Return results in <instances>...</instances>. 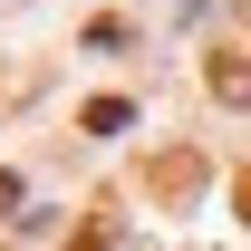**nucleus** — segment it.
I'll use <instances>...</instances> for the list:
<instances>
[{
  "label": "nucleus",
  "instance_id": "nucleus-3",
  "mask_svg": "<svg viewBox=\"0 0 251 251\" xmlns=\"http://www.w3.org/2000/svg\"><path fill=\"white\" fill-rule=\"evenodd\" d=\"M77 126H87V135H126V126H135V106H126V97H97Z\"/></svg>",
  "mask_w": 251,
  "mask_h": 251
},
{
  "label": "nucleus",
  "instance_id": "nucleus-2",
  "mask_svg": "<svg viewBox=\"0 0 251 251\" xmlns=\"http://www.w3.org/2000/svg\"><path fill=\"white\" fill-rule=\"evenodd\" d=\"M193 184H203V155H164L155 174H145V193H155V203H184Z\"/></svg>",
  "mask_w": 251,
  "mask_h": 251
},
{
  "label": "nucleus",
  "instance_id": "nucleus-5",
  "mask_svg": "<svg viewBox=\"0 0 251 251\" xmlns=\"http://www.w3.org/2000/svg\"><path fill=\"white\" fill-rule=\"evenodd\" d=\"M77 251H106V222H97V232H77Z\"/></svg>",
  "mask_w": 251,
  "mask_h": 251
},
{
  "label": "nucleus",
  "instance_id": "nucleus-4",
  "mask_svg": "<svg viewBox=\"0 0 251 251\" xmlns=\"http://www.w3.org/2000/svg\"><path fill=\"white\" fill-rule=\"evenodd\" d=\"M10 203H20V174H0V213H10Z\"/></svg>",
  "mask_w": 251,
  "mask_h": 251
},
{
  "label": "nucleus",
  "instance_id": "nucleus-1",
  "mask_svg": "<svg viewBox=\"0 0 251 251\" xmlns=\"http://www.w3.org/2000/svg\"><path fill=\"white\" fill-rule=\"evenodd\" d=\"M203 77H213L222 106H251V49H213V68H203Z\"/></svg>",
  "mask_w": 251,
  "mask_h": 251
},
{
  "label": "nucleus",
  "instance_id": "nucleus-6",
  "mask_svg": "<svg viewBox=\"0 0 251 251\" xmlns=\"http://www.w3.org/2000/svg\"><path fill=\"white\" fill-rule=\"evenodd\" d=\"M242 222H251V174H242Z\"/></svg>",
  "mask_w": 251,
  "mask_h": 251
}]
</instances>
